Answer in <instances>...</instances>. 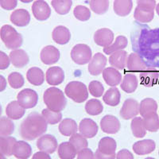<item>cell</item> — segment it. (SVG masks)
Here are the masks:
<instances>
[{"label":"cell","mask_w":159,"mask_h":159,"mask_svg":"<svg viewBox=\"0 0 159 159\" xmlns=\"http://www.w3.org/2000/svg\"><path fill=\"white\" fill-rule=\"evenodd\" d=\"M128 55L125 50H119L113 52L109 57V63L116 69L123 70L127 67Z\"/></svg>","instance_id":"obj_22"},{"label":"cell","mask_w":159,"mask_h":159,"mask_svg":"<svg viewBox=\"0 0 159 159\" xmlns=\"http://www.w3.org/2000/svg\"><path fill=\"white\" fill-rule=\"evenodd\" d=\"M157 110V103L154 99L146 98L143 99L139 104V114L144 118L147 116L155 113Z\"/></svg>","instance_id":"obj_29"},{"label":"cell","mask_w":159,"mask_h":159,"mask_svg":"<svg viewBox=\"0 0 159 159\" xmlns=\"http://www.w3.org/2000/svg\"><path fill=\"white\" fill-rule=\"evenodd\" d=\"M138 84L139 82H138L137 76L134 74L127 73L123 77L120 87L123 91L127 93H133L137 89Z\"/></svg>","instance_id":"obj_35"},{"label":"cell","mask_w":159,"mask_h":159,"mask_svg":"<svg viewBox=\"0 0 159 159\" xmlns=\"http://www.w3.org/2000/svg\"><path fill=\"white\" fill-rule=\"evenodd\" d=\"M102 73H103V78L104 81L109 86L116 87L121 82L122 74L115 68H106Z\"/></svg>","instance_id":"obj_24"},{"label":"cell","mask_w":159,"mask_h":159,"mask_svg":"<svg viewBox=\"0 0 159 159\" xmlns=\"http://www.w3.org/2000/svg\"><path fill=\"white\" fill-rule=\"evenodd\" d=\"M155 142L152 139H144L136 142L133 145V150L138 155H146L149 154L155 150Z\"/></svg>","instance_id":"obj_23"},{"label":"cell","mask_w":159,"mask_h":159,"mask_svg":"<svg viewBox=\"0 0 159 159\" xmlns=\"http://www.w3.org/2000/svg\"><path fill=\"white\" fill-rule=\"evenodd\" d=\"M65 77V72L59 66L50 67L46 71V82L52 86L61 84L64 81Z\"/></svg>","instance_id":"obj_19"},{"label":"cell","mask_w":159,"mask_h":159,"mask_svg":"<svg viewBox=\"0 0 159 159\" xmlns=\"http://www.w3.org/2000/svg\"><path fill=\"white\" fill-rule=\"evenodd\" d=\"M58 130L64 136L69 137L76 134L78 130V127L75 120L72 119H65L59 124Z\"/></svg>","instance_id":"obj_31"},{"label":"cell","mask_w":159,"mask_h":159,"mask_svg":"<svg viewBox=\"0 0 159 159\" xmlns=\"http://www.w3.org/2000/svg\"><path fill=\"white\" fill-rule=\"evenodd\" d=\"M0 38L7 48L17 49L23 43V38L19 33L11 25H4L0 29Z\"/></svg>","instance_id":"obj_4"},{"label":"cell","mask_w":159,"mask_h":159,"mask_svg":"<svg viewBox=\"0 0 159 159\" xmlns=\"http://www.w3.org/2000/svg\"><path fill=\"white\" fill-rule=\"evenodd\" d=\"M10 60L12 65L16 68H23L30 61L27 52L22 49H14L10 53Z\"/></svg>","instance_id":"obj_21"},{"label":"cell","mask_w":159,"mask_h":159,"mask_svg":"<svg viewBox=\"0 0 159 159\" xmlns=\"http://www.w3.org/2000/svg\"><path fill=\"white\" fill-rule=\"evenodd\" d=\"M61 53L57 48L53 45H47L44 47L41 51V61L45 65H51L57 63L59 61Z\"/></svg>","instance_id":"obj_14"},{"label":"cell","mask_w":159,"mask_h":159,"mask_svg":"<svg viewBox=\"0 0 159 159\" xmlns=\"http://www.w3.org/2000/svg\"><path fill=\"white\" fill-rule=\"evenodd\" d=\"M52 40L59 45H65L70 41L71 33L67 27L58 25L54 28L52 34Z\"/></svg>","instance_id":"obj_26"},{"label":"cell","mask_w":159,"mask_h":159,"mask_svg":"<svg viewBox=\"0 0 159 159\" xmlns=\"http://www.w3.org/2000/svg\"><path fill=\"white\" fill-rule=\"evenodd\" d=\"M90 8L97 15H103L109 9V0H90Z\"/></svg>","instance_id":"obj_43"},{"label":"cell","mask_w":159,"mask_h":159,"mask_svg":"<svg viewBox=\"0 0 159 159\" xmlns=\"http://www.w3.org/2000/svg\"><path fill=\"white\" fill-rule=\"evenodd\" d=\"M145 159H155V158H154V157H147V158H145Z\"/></svg>","instance_id":"obj_60"},{"label":"cell","mask_w":159,"mask_h":159,"mask_svg":"<svg viewBox=\"0 0 159 159\" xmlns=\"http://www.w3.org/2000/svg\"><path fill=\"white\" fill-rule=\"evenodd\" d=\"M65 95L76 103H84L89 98L86 85L80 81H71L66 85Z\"/></svg>","instance_id":"obj_6"},{"label":"cell","mask_w":159,"mask_h":159,"mask_svg":"<svg viewBox=\"0 0 159 159\" xmlns=\"http://www.w3.org/2000/svg\"><path fill=\"white\" fill-rule=\"evenodd\" d=\"M11 22L18 27H24L29 25L30 22V15L25 9L15 10L11 15Z\"/></svg>","instance_id":"obj_20"},{"label":"cell","mask_w":159,"mask_h":159,"mask_svg":"<svg viewBox=\"0 0 159 159\" xmlns=\"http://www.w3.org/2000/svg\"><path fill=\"white\" fill-rule=\"evenodd\" d=\"M11 60L10 57L2 51H0V70L7 69L10 66Z\"/></svg>","instance_id":"obj_51"},{"label":"cell","mask_w":159,"mask_h":159,"mask_svg":"<svg viewBox=\"0 0 159 159\" xmlns=\"http://www.w3.org/2000/svg\"><path fill=\"white\" fill-rule=\"evenodd\" d=\"M48 128V123L38 112H32L20 126V135L25 140L33 141L41 137Z\"/></svg>","instance_id":"obj_2"},{"label":"cell","mask_w":159,"mask_h":159,"mask_svg":"<svg viewBox=\"0 0 159 159\" xmlns=\"http://www.w3.org/2000/svg\"><path fill=\"white\" fill-rule=\"evenodd\" d=\"M89 90L92 96L99 98L103 96V92H104V88L101 82L98 81V80H93L89 84Z\"/></svg>","instance_id":"obj_48"},{"label":"cell","mask_w":159,"mask_h":159,"mask_svg":"<svg viewBox=\"0 0 159 159\" xmlns=\"http://www.w3.org/2000/svg\"><path fill=\"white\" fill-rule=\"evenodd\" d=\"M133 135L135 138H143L147 134V129L145 127L143 119L141 117H134L130 123Z\"/></svg>","instance_id":"obj_37"},{"label":"cell","mask_w":159,"mask_h":159,"mask_svg":"<svg viewBox=\"0 0 159 159\" xmlns=\"http://www.w3.org/2000/svg\"><path fill=\"white\" fill-rule=\"evenodd\" d=\"M18 102L25 109H30L34 107L38 101V95L34 90L31 89H25L22 90L17 96Z\"/></svg>","instance_id":"obj_8"},{"label":"cell","mask_w":159,"mask_h":159,"mask_svg":"<svg viewBox=\"0 0 159 159\" xmlns=\"http://www.w3.org/2000/svg\"><path fill=\"white\" fill-rule=\"evenodd\" d=\"M132 7V0H115L113 4L115 13L120 17L127 16L131 12Z\"/></svg>","instance_id":"obj_28"},{"label":"cell","mask_w":159,"mask_h":159,"mask_svg":"<svg viewBox=\"0 0 159 159\" xmlns=\"http://www.w3.org/2000/svg\"><path fill=\"white\" fill-rule=\"evenodd\" d=\"M51 5L57 14L65 15L70 11L72 1V0H52Z\"/></svg>","instance_id":"obj_39"},{"label":"cell","mask_w":159,"mask_h":159,"mask_svg":"<svg viewBox=\"0 0 159 159\" xmlns=\"http://www.w3.org/2000/svg\"><path fill=\"white\" fill-rule=\"evenodd\" d=\"M143 123L148 131L156 132L159 130V118L156 112L143 118Z\"/></svg>","instance_id":"obj_42"},{"label":"cell","mask_w":159,"mask_h":159,"mask_svg":"<svg viewBox=\"0 0 159 159\" xmlns=\"http://www.w3.org/2000/svg\"><path fill=\"white\" fill-rule=\"evenodd\" d=\"M15 131V124L8 117H0V135L10 136Z\"/></svg>","instance_id":"obj_41"},{"label":"cell","mask_w":159,"mask_h":159,"mask_svg":"<svg viewBox=\"0 0 159 159\" xmlns=\"http://www.w3.org/2000/svg\"><path fill=\"white\" fill-rule=\"evenodd\" d=\"M32 159H51V157L49 155V154L45 152L39 151L34 154Z\"/></svg>","instance_id":"obj_54"},{"label":"cell","mask_w":159,"mask_h":159,"mask_svg":"<svg viewBox=\"0 0 159 159\" xmlns=\"http://www.w3.org/2000/svg\"><path fill=\"white\" fill-rule=\"evenodd\" d=\"M143 58L136 52H131L128 56L127 69L130 72H142L148 68Z\"/></svg>","instance_id":"obj_16"},{"label":"cell","mask_w":159,"mask_h":159,"mask_svg":"<svg viewBox=\"0 0 159 159\" xmlns=\"http://www.w3.org/2000/svg\"><path fill=\"white\" fill-rule=\"evenodd\" d=\"M42 116H43L47 123L51 125H54L61 121L62 114L61 112H54L50 111L48 108H45L42 110Z\"/></svg>","instance_id":"obj_45"},{"label":"cell","mask_w":159,"mask_h":159,"mask_svg":"<svg viewBox=\"0 0 159 159\" xmlns=\"http://www.w3.org/2000/svg\"><path fill=\"white\" fill-rule=\"evenodd\" d=\"M128 45V40L125 36L119 35L116 38V41L113 44L110 45L107 47L103 48V52L105 54L110 55L113 52L119 50H123Z\"/></svg>","instance_id":"obj_36"},{"label":"cell","mask_w":159,"mask_h":159,"mask_svg":"<svg viewBox=\"0 0 159 159\" xmlns=\"http://www.w3.org/2000/svg\"><path fill=\"white\" fill-rule=\"evenodd\" d=\"M156 12H157V15H159V3L156 6Z\"/></svg>","instance_id":"obj_58"},{"label":"cell","mask_w":159,"mask_h":159,"mask_svg":"<svg viewBox=\"0 0 159 159\" xmlns=\"http://www.w3.org/2000/svg\"><path fill=\"white\" fill-rule=\"evenodd\" d=\"M8 83L12 89H18L23 86L25 84V80L21 73L14 72H11L8 76Z\"/></svg>","instance_id":"obj_46"},{"label":"cell","mask_w":159,"mask_h":159,"mask_svg":"<svg viewBox=\"0 0 159 159\" xmlns=\"http://www.w3.org/2000/svg\"><path fill=\"white\" fill-rule=\"evenodd\" d=\"M2 115V106L0 105V116Z\"/></svg>","instance_id":"obj_59"},{"label":"cell","mask_w":159,"mask_h":159,"mask_svg":"<svg viewBox=\"0 0 159 159\" xmlns=\"http://www.w3.org/2000/svg\"><path fill=\"white\" fill-rule=\"evenodd\" d=\"M137 7L147 11H154L156 8L155 0H137Z\"/></svg>","instance_id":"obj_49"},{"label":"cell","mask_w":159,"mask_h":159,"mask_svg":"<svg viewBox=\"0 0 159 159\" xmlns=\"http://www.w3.org/2000/svg\"><path fill=\"white\" fill-rule=\"evenodd\" d=\"M19 1H21L23 3H30V2H33L34 0H19Z\"/></svg>","instance_id":"obj_56"},{"label":"cell","mask_w":159,"mask_h":159,"mask_svg":"<svg viewBox=\"0 0 159 159\" xmlns=\"http://www.w3.org/2000/svg\"><path fill=\"white\" fill-rule=\"evenodd\" d=\"M43 99L47 108L54 112H61L63 111L67 103L65 93L56 87H51L46 89L44 92Z\"/></svg>","instance_id":"obj_3"},{"label":"cell","mask_w":159,"mask_h":159,"mask_svg":"<svg viewBox=\"0 0 159 159\" xmlns=\"http://www.w3.org/2000/svg\"><path fill=\"white\" fill-rule=\"evenodd\" d=\"M116 159H134V156L128 150H119L116 154Z\"/></svg>","instance_id":"obj_53"},{"label":"cell","mask_w":159,"mask_h":159,"mask_svg":"<svg viewBox=\"0 0 159 159\" xmlns=\"http://www.w3.org/2000/svg\"><path fill=\"white\" fill-rule=\"evenodd\" d=\"M37 147L41 151L47 154H52L58 147L57 140L51 134H44L38 139Z\"/></svg>","instance_id":"obj_10"},{"label":"cell","mask_w":159,"mask_h":159,"mask_svg":"<svg viewBox=\"0 0 159 159\" xmlns=\"http://www.w3.org/2000/svg\"><path fill=\"white\" fill-rule=\"evenodd\" d=\"M18 5V0H0V7L6 11L14 10Z\"/></svg>","instance_id":"obj_50"},{"label":"cell","mask_w":159,"mask_h":159,"mask_svg":"<svg viewBox=\"0 0 159 159\" xmlns=\"http://www.w3.org/2000/svg\"><path fill=\"white\" fill-rule=\"evenodd\" d=\"M159 72L153 67H148L143 72H140V83L145 87H153L157 83Z\"/></svg>","instance_id":"obj_18"},{"label":"cell","mask_w":159,"mask_h":159,"mask_svg":"<svg viewBox=\"0 0 159 159\" xmlns=\"http://www.w3.org/2000/svg\"><path fill=\"white\" fill-rule=\"evenodd\" d=\"M6 114L9 119L18 120L25 115V108L17 101H12L7 106Z\"/></svg>","instance_id":"obj_27"},{"label":"cell","mask_w":159,"mask_h":159,"mask_svg":"<svg viewBox=\"0 0 159 159\" xmlns=\"http://www.w3.org/2000/svg\"><path fill=\"white\" fill-rule=\"evenodd\" d=\"M154 11H147L136 7L134 13V18L140 23H148L154 19Z\"/></svg>","instance_id":"obj_38"},{"label":"cell","mask_w":159,"mask_h":159,"mask_svg":"<svg viewBox=\"0 0 159 159\" xmlns=\"http://www.w3.org/2000/svg\"><path fill=\"white\" fill-rule=\"evenodd\" d=\"M69 143L74 147L77 153L83 149L87 148L89 146V143L86 138L84 137L81 134H77V133L71 136L69 139Z\"/></svg>","instance_id":"obj_44"},{"label":"cell","mask_w":159,"mask_h":159,"mask_svg":"<svg viewBox=\"0 0 159 159\" xmlns=\"http://www.w3.org/2000/svg\"><path fill=\"white\" fill-rule=\"evenodd\" d=\"M0 159H7L6 158L5 155H4L3 154H2L1 152H0Z\"/></svg>","instance_id":"obj_57"},{"label":"cell","mask_w":159,"mask_h":159,"mask_svg":"<svg viewBox=\"0 0 159 159\" xmlns=\"http://www.w3.org/2000/svg\"><path fill=\"white\" fill-rule=\"evenodd\" d=\"M80 133L86 139H92L97 134L99 127L94 120L91 119H82L79 125Z\"/></svg>","instance_id":"obj_17"},{"label":"cell","mask_w":159,"mask_h":159,"mask_svg":"<svg viewBox=\"0 0 159 159\" xmlns=\"http://www.w3.org/2000/svg\"><path fill=\"white\" fill-rule=\"evenodd\" d=\"M7 82L6 78L2 75H0V92L5 90L7 88Z\"/></svg>","instance_id":"obj_55"},{"label":"cell","mask_w":159,"mask_h":159,"mask_svg":"<svg viewBox=\"0 0 159 159\" xmlns=\"http://www.w3.org/2000/svg\"><path fill=\"white\" fill-rule=\"evenodd\" d=\"M106 65L107 57L101 52H97L89 62V72L92 76H99L105 69Z\"/></svg>","instance_id":"obj_12"},{"label":"cell","mask_w":159,"mask_h":159,"mask_svg":"<svg viewBox=\"0 0 159 159\" xmlns=\"http://www.w3.org/2000/svg\"><path fill=\"white\" fill-rule=\"evenodd\" d=\"M92 49L88 45L77 44L71 50V58L76 64L86 65L92 60Z\"/></svg>","instance_id":"obj_7"},{"label":"cell","mask_w":159,"mask_h":159,"mask_svg":"<svg viewBox=\"0 0 159 159\" xmlns=\"http://www.w3.org/2000/svg\"><path fill=\"white\" fill-rule=\"evenodd\" d=\"M27 80L34 86H40L45 81L44 72L38 67H32L26 72Z\"/></svg>","instance_id":"obj_30"},{"label":"cell","mask_w":159,"mask_h":159,"mask_svg":"<svg viewBox=\"0 0 159 159\" xmlns=\"http://www.w3.org/2000/svg\"><path fill=\"white\" fill-rule=\"evenodd\" d=\"M16 142V139L14 137L0 135V152L5 156H11Z\"/></svg>","instance_id":"obj_34"},{"label":"cell","mask_w":159,"mask_h":159,"mask_svg":"<svg viewBox=\"0 0 159 159\" xmlns=\"http://www.w3.org/2000/svg\"><path fill=\"white\" fill-rule=\"evenodd\" d=\"M77 159H95V154L91 149L85 148L78 152Z\"/></svg>","instance_id":"obj_52"},{"label":"cell","mask_w":159,"mask_h":159,"mask_svg":"<svg viewBox=\"0 0 159 159\" xmlns=\"http://www.w3.org/2000/svg\"><path fill=\"white\" fill-rule=\"evenodd\" d=\"M117 143L114 139L104 137L99 140L98 149L95 152V159H116Z\"/></svg>","instance_id":"obj_5"},{"label":"cell","mask_w":159,"mask_h":159,"mask_svg":"<svg viewBox=\"0 0 159 159\" xmlns=\"http://www.w3.org/2000/svg\"><path fill=\"white\" fill-rule=\"evenodd\" d=\"M133 50L143 59L149 67H159V28H140L131 35Z\"/></svg>","instance_id":"obj_1"},{"label":"cell","mask_w":159,"mask_h":159,"mask_svg":"<svg viewBox=\"0 0 159 159\" xmlns=\"http://www.w3.org/2000/svg\"><path fill=\"white\" fill-rule=\"evenodd\" d=\"M139 113V103L134 99H127L120 110V116L125 120L136 117Z\"/></svg>","instance_id":"obj_11"},{"label":"cell","mask_w":159,"mask_h":159,"mask_svg":"<svg viewBox=\"0 0 159 159\" xmlns=\"http://www.w3.org/2000/svg\"><path fill=\"white\" fill-rule=\"evenodd\" d=\"M73 15L75 18L79 21L85 22L90 19L91 18V11L84 6H76L73 11Z\"/></svg>","instance_id":"obj_47"},{"label":"cell","mask_w":159,"mask_h":159,"mask_svg":"<svg viewBox=\"0 0 159 159\" xmlns=\"http://www.w3.org/2000/svg\"><path fill=\"white\" fill-rule=\"evenodd\" d=\"M58 156L61 159H74L76 156V149L69 142H64L58 147Z\"/></svg>","instance_id":"obj_33"},{"label":"cell","mask_w":159,"mask_h":159,"mask_svg":"<svg viewBox=\"0 0 159 159\" xmlns=\"http://www.w3.org/2000/svg\"><path fill=\"white\" fill-rule=\"evenodd\" d=\"M33 15L38 21H45L51 15V9L45 0H36L32 5Z\"/></svg>","instance_id":"obj_9"},{"label":"cell","mask_w":159,"mask_h":159,"mask_svg":"<svg viewBox=\"0 0 159 159\" xmlns=\"http://www.w3.org/2000/svg\"><path fill=\"white\" fill-rule=\"evenodd\" d=\"M85 111L90 116H98L103 112V106L99 99H89L85 104Z\"/></svg>","instance_id":"obj_40"},{"label":"cell","mask_w":159,"mask_h":159,"mask_svg":"<svg viewBox=\"0 0 159 159\" xmlns=\"http://www.w3.org/2000/svg\"><path fill=\"white\" fill-rule=\"evenodd\" d=\"M32 154L31 146L25 141H17L13 149V155L18 159H28Z\"/></svg>","instance_id":"obj_25"},{"label":"cell","mask_w":159,"mask_h":159,"mask_svg":"<svg viewBox=\"0 0 159 159\" xmlns=\"http://www.w3.org/2000/svg\"><path fill=\"white\" fill-rule=\"evenodd\" d=\"M121 94L119 90L116 87L111 88L103 95V102L111 107H116L120 103Z\"/></svg>","instance_id":"obj_32"},{"label":"cell","mask_w":159,"mask_h":159,"mask_svg":"<svg viewBox=\"0 0 159 159\" xmlns=\"http://www.w3.org/2000/svg\"><path fill=\"white\" fill-rule=\"evenodd\" d=\"M114 41V34L107 28H103L96 30L94 34V42L99 46L107 47Z\"/></svg>","instance_id":"obj_15"},{"label":"cell","mask_w":159,"mask_h":159,"mask_svg":"<svg viewBox=\"0 0 159 159\" xmlns=\"http://www.w3.org/2000/svg\"><path fill=\"white\" fill-rule=\"evenodd\" d=\"M120 127H121L120 122L118 118L114 116L107 115L102 118V119L100 120L101 130L107 134H116L120 130Z\"/></svg>","instance_id":"obj_13"},{"label":"cell","mask_w":159,"mask_h":159,"mask_svg":"<svg viewBox=\"0 0 159 159\" xmlns=\"http://www.w3.org/2000/svg\"><path fill=\"white\" fill-rule=\"evenodd\" d=\"M158 154H159V152H158Z\"/></svg>","instance_id":"obj_61"}]
</instances>
